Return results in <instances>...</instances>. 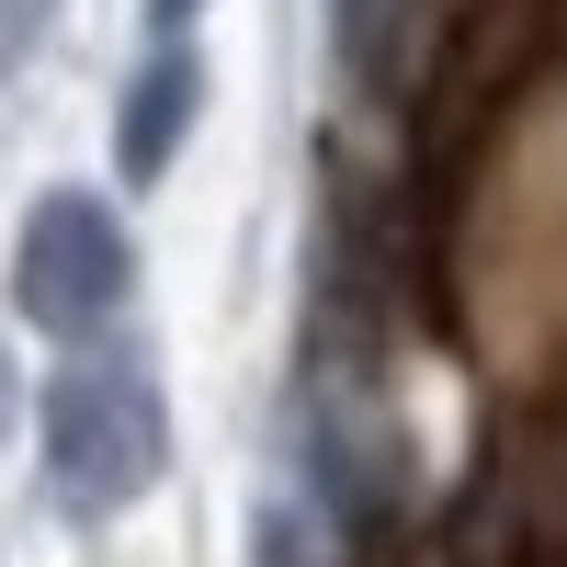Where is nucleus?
Segmentation results:
<instances>
[{
	"instance_id": "f257e3e1",
	"label": "nucleus",
	"mask_w": 567,
	"mask_h": 567,
	"mask_svg": "<svg viewBox=\"0 0 567 567\" xmlns=\"http://www.w3.org/2000/svg\"><path fill=\"white\" fill-rule=\"evenodd\" d=\"M159 465H171V409L136 352H80L69 374H45V488H58V511L114 523L159 488Z\"/></svg>"
},
{
	"instance_id": "f03ea898",
	"label": "nucleus",
	"mask_w": 567,
	"mask_h": 567,
	"mask_svg": "<svg viewBox=\"0 0 567 567\" xmlns=\"http://www.w3.org/2000/svg\"><path fill=\"white\" fill-rule=\"evenodd\" d=\"M136 296V239L125 216L103 194H80V182H58V194H34L23 239H12V307L45 329V341H91L103 318H125Z\"/></svg>"
},
{
	"instance_id": "7ed1b4c3",
	"label": "nucleus",
	"mask_w": 567,
	"mask_h": 567,
	"mask_svg": "<svg viewBox=\"0 0 567 567\" xmlns=\"http://www.w3.org/2000/svg\"><path fill=\"white\" fill-rule=\"evenodd\" d=\"M194 114H205V58L182 34H159V58L125 80V114H114V171L125 182H159L171 159H182V136H194Z\"/></svg>"
},
{
	"instance_id": "20e7f679",
	"label": "nucleus",
	"mask_w": 567,
	"mask_h": 567,
	"mask_svg": "<svg viewBox=\"0 0 567 567\" xmlns=\"http://www.w3.org/2000/svg\"><path fill=\"white\" fill-rule=\"evenodd\" d=\"M329 34H341V69L352 80H386L398 69V0H329Z\"/></svg>"
},
{
	"instance_id": "39448f33",
	"label": "nucleus",
	"mask_w": 567,
	"mask_h": 567,
	"mask_svg": "<svg viewBox=\"0 0 567 567\" xmlns=\"http://www.w3.org/2000/svg\"><path fill=\"white\" fill-rule=\"evenodd\" d=\"M45 23H58V0H0V69H23L45 45Z\"/></svg>"
},
{
	"instance_id": "423d86ee",
	"label": "nucleus",
	"mask_w": 567,
	"mask_h": 567,
	"mask_svg": "<svg viewBox=\"0 0 567 567\" xmlns=\"http://www.w3.org/2000/svg\"><path fill=\"white\" fill-rule=\"evenodd\" d=\"M194 12H205V0H148V23H159V34H182Z\"/></svg>"
},
{
	"instance_id": "0eeeda50",
	"label": "nucleus",
	"mask_w": 567,
	"mask_h": 567,
	"mask_svg": "<svg viewBox=\"0 0 567 567\" xmlns=\"http://www.w3.org/2000/svg\"><path fill=\"white\" fill-rule=\"evenodd\" d=\"M12 409H23V386H12V352H0V432H12Z\"/></svg>"
}]
</instances>
